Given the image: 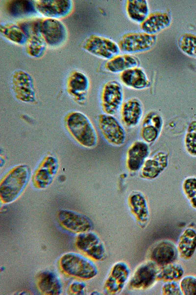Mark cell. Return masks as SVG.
Here are the masks:
<instances>
[{
	"mask_svg": "<svg viewBox=\"0 0 196 295\" xmlns=\"http://www.w3.org/2000/svg\"><path fill=\"white\" fill-rule=\"evenodd\" d=\"M0 32L8 40L18 45L26 44L27 36L20 26L12 23L1 24Z\"/></svg>",
	"mask_w": 196,
	"mask_h": 295,
	"instance_id": "obj_30",
	"label": "cell"
},
{
	"mask_svg": "<svg viewBox=\"0 0 196 295\" xmlns=\"http://www.w3.org/2000/svg\"><path fill=\"white\" fill-rule=\"evenodd\" d=\"M181 188L190 206L196 210V177L189 176L185 178Z\"/></svg>",
	"mask_w": 196,
	"mask_h": 295,
	"instance_id": "obj_35",
	"label": "cell"
},
{
	"mask_svg": "<svg viewBox=\"0 0 196 295\" xmlns=\"http://www.w3.org/2000/svg\"><path fill=\"white\" fill-rule=\"evenodd\" d=\"M126 11L129 18L134 22L141 24L149 15V7L146 0H127Z\"/></svg>",
	"mask_w": 196,
	"mask_h": 295,
	"instance_id": "obj_29",
	"label": "cell"
},
{
	"mask_svg": "<svg viewBox=\"0 0 196 295\" xmlns=\"http://www.w3.org/2000/svg\"><path fill=\"white\" fill-rule=\"evenodd\" d=\"M59 265L67 274L82 279H92L98 273V268L92 260L74 252L64 254L60 259Z\"/></svg>",
	"mask_w": 196,
	"mask_h": 295,
	"instance_id": "obj_3",
	"label": "cell"
},
{
	"mask_svg": "<svg viewBox=\"0 0 196 295\" xmlns=\"http://www.w3.org/2000/svg\"><path fill=\"white\" fill-rule=\"evenodd\" d=\"M58 219L65 228L74 233L90 231L93 228V222L88 217L75 211L61 210L58 212Z\"/></svg>",
	"mask_w": 196,
	"mask_h": 295,
	"instance_id": "obj_16",
	"label": "cell"
},
{
	"mask_svg": "<svg viewBox=\"0 0 196 295\" xmlns=\"http://www.w3.org/2000/svg\"><path fill=\"white\" fill-rule=\"evenodd\" d=\"M150 152L149 145L142 140L133 142L126 154L125 166L128 171L131 173L139 172Z\"/></svg>",
	"mask_w": 196,
	"mask_h": 295,
	"instance_id": "obj_19",
	"label": "cell"
},
{
	"mask_svg": "<svg viewBox=\"0 0 196 295\" xmlns=\"http://www.w3.org/2000/svg\"><path fill=\"white\" fill-rule=\"evenodd\" d=\"M75 245L79 250L95 260L102 261L106 257L103 242L96 233L91 231L79 234Z\"/></svg>",
	"mask_w": 196,
	"mask_h": 295,
	"instance_id": "obj_12",
	"label": "cell"
},
{
	"mask_svg": "<svg viewBox=\"0 0 196 295\" xmlns=\"http://www.w3.org/2000/svg\"><path fill=\"white\" fill-rule=\"evenodd\" d=\"M163 295H182L179 282L168 281L163 283L161 289Z\"/></svg>",
	"mask_w": 196,
	"mask_h": 295,
	"instance_id": "obj_37",
	"label": "cell"
},
{
	"mask_svg": "<svg viewBox=\"0 0 196 295\" xmlns=\"http://www.w3.org/2000/svg\"><path fill=\"white\" fill-rule=\"evenodd\" d=\"M10 82L13 93L18 100L28 103L36 101L34 80L28 72L21 69L14 71Z\"/></svg>",
	"mask_w": 196,
	"mask_h": 295,
	"instance_id": "obj_6",
	"label": "cell"
},
{
	"mask_svg": "<svg viewBox=\"0 0 196 295\" xmlns=\"http://www.w3.org/2000/svg\"><path fill=\"white\" fill-rule=\"evenodd\" d=\"M183 295H196V276L192 275L184 276L179 281Z\"/></svg>",
	"mask_w": 196,
	"mask_h": 295,
	"instance_id": "obj_36",
	"label": "cell"
},
{
	"mask_svg": "<svg viewBox=\"0 0 196 295\" xmlns=\"http://www.w3.org/2000/svg\"><path fill=\"white\" fill-rule=\"evenodd\" d=\"M65 125L70 134L80 145L93 148L98 143V136L90 119L78 111L69 113L65 117Z\"/></svg>",
	"mask_w": 196,
	"mask_h": 295,
	"instance_id": "obj_1",
	"label": "cell"
},
{
	"mask_svg": "<svg viewBox=\"0 0 196 295\" xmlns=\"http://www.w3.org/2000/svg\"><path fill=\"white\" fill-rule=\"evenodd\" d=\"M171 22V17L168 13L156 11L149 14L146 19L140 24V28L144 32L155 35L169 27Z\"/></svg>",
	"mask_w": 196,
	"mask_h": 295,
	"instance_id": "obj_24",
	"label": "cell"
},
{
	"mask_svg": "<svg viewBox=\"0 0 196 295\" xmlns=\"http://www.w3.org/2000/svg\"><path fill=\"white\" fill-rule=\"evenodd\" d=\"M149 257L159 266L175 262L179 257L176 245L167 239L158 241L151 249Z\"/></svg>",
	"mask_w": 196,
	"mask_h": 295,
	"instance_id": "obj_21",
	"label": "cell"
},
{
	"mask_svg": "<svg viewBox=\"0 0 196 295\" xmlns=\"http://www.w3.org/2000/svg\"><path fill=\"white\" fill-rule=\"evenodd\" d=\"M176 246L179 257L190 260L196 251V230L191 227L185 229L178 237Z\"/></svg>",
	"mask_w": 196,
	"mask_h": 295,
	"instance_id": "obj_25",
	"label": "cell"
},
{
	"mask_svg": "<svg viewBox=\"0 0 196 295\" xmlns=\"http://www.w3.org/2000/svg\"><path fill=\"white\" fill-rule=\"evenodd\" d=\"M120 113L123 124L129 128H134L142 120L144 113L142 103L137 98H129L123 102Z\"/></svg>",
	"mask_w": 196,
	"mask_h": 295,
	"instance_id": "obj_22",
	"label": "cell"
},
{
	"mask_svg": "<svg viewBox=\"0 0 196 295\" xmlns=\"http://www.w3.org/2000/svg\"><path fill=\"white\" fill-rule=\"evenodd\" d=\"M34 3L37 12L46 18L59 20L69 15L73 9L71 0H38Z\"/></svg>",
	"mask_w": 196,
	"mask_h": 295,
	"instance_id": "obj_14",
	"label": "cell"
},
{
	"mask_svg": "<svg viewBox=\"0 0 196 295\" xmlns=\"http://www.w3.org/2000/svg\"><path fill=\"white\" fill-rule=\"evenodd\" d=\"M157 36L145 32H133L124 34L119 40L120 51L126 53L136 54L147 51L156 44Z\"/></svg>",
	"mask_w": 196,
	"mask_h": 295,
	"instance_id": "obj_7",
	"label": "cell"
},
{
	"mask_svg": "<svg viewBox=\"0 0 196 295\" xmlns=\"http://www.w3.org/2000/svg\"><path fill=\"white\" fill-rule=\"evenodd\" d=\"M178 46L186 55L196 58V35L192 33H184L178 40Z\"/></svg>",
	"mask_w": 196,
	"mask_h": 295,
	"instance_id": "obj_34",
	"label": "cell"
},
{
	"mask_svg": "<svg viewBox=\"0 0 196 295\" xmlns=\"http://www.w3.org/2000/svg\"><path fill=\"white\" fill-rule=\"evenodd\" d=\"M89 87L88 78L80 71L72 72L67 80L68 92L78 103H83L85 101Z\"/></svg>",
	"mask_w": 196,
	"mask_h": 295,
	"instance_id": "obj_23",
	"label": "cell"
},
{
	"mask_svg": "<svg viewBox=\"0 0 196 295\" xmlns=\"http://www.w3.org/2000/svg\"><path fill=\"white\" fill-rule=\"evenodd\" d=\"M30 174L29 168L24 164L17 165L9 171L0 182L1 201L9 204L17 200L25 188Z\"/></svg>",
	"mask_w": 196,
	"mask_h": 295,
	"instance_id": "obj_2",
	"label": "cell"
},
{
	"mask_svg": "<svg viewBox=\"0 0 196 295\" xmlns=\"http://www.w3.org/2000/svg\"><path fill=\"white\" fill-rule=\"evenodd\" d=\"M130 276V268L126 263L119 261L115 263L104 283V293L109 295L120 294L127 284Z\"/></svg>",
	"mask_w": 196,
	"mask_h": 295,
	"instance_id": "obj_9",
	"label": "cell"
},
{
	"mask_svg": "<svg viewBox=\"0 0 196 295\" xmlns=\"http://www.w3.org/2000/svg\"><path fill=\"white\" fill-rule=\"evenodd\" d=\"M37 285L39 290L44 294L58 295L62 291V284L58 275L54 272L45 270L38 276Z\"/></svg>",
	"mask_w": 196,
	"mask_h": 295,
	"instance_id": "obj_27",
	"label": "cell"
},
{
	"mask_svg": "<svg viewBox=\"0 0 196 295\" xmlns=\"http://www.w3.org/2000/svg\"><path fill=\"white\" fill-rule=\"evenodd\" d=\"M86 284L83 282L75 281L70 285V290L72 293L76 295H82Z\"/></svg>",
	"mask_w": 196,
	"mask_h": 295,
	"instance_id": "obj_38",
	"label": "cell"
},
{
	"mask_svg": "<svg viewBox=\"0 0 196 295\" xmlns=\"http://www.w3.org/2000/svg\"><path fill=\"white\" fill-rule=\"evenodd\" d=\"M39 20L24 23L20 26L28 37L26 44V53L30 57L35 58L42 57L48 45L39 30Z\"/></svg>",
	"mask_w": 196,
	"mask_h": 295,
	"instance_id": "obj_15",
	"label": "cell"
},
{
	"mask_svg": "<svg viewBox=\"0 0 196 295\" xmlns=\"http://www.w3.org/2000/svg\"><path fill=\"white\" fill-rule=\"evenodd\" d=\"M82 47L91 54L108 60L119 55L120 52L118 44L114 41L95 34L86 38L82 44Z\"/></svg>",
	"mask_w": 196,
	"mask_h": 295,
	"instance_id": "obj_8",
	"label": "cell"
},
{
	"mask_svg": "<svg viewBox=\"0 0 196 295\" xmlns=\"http://www.w3.org/2000/svg\"><path fill=\"white\" fill-rule=\"evenodd\" d=\"M159 266L150 260L140 264L131 274L127 283L128 289L145 291L152 288L158 282Z\"/></svg>",
	"mask_w": 196,
	"mask_h": 295,
	"instance_id": "obj_4",
	"label": "cell"
},
{
	"mask_svg": "<svg viewBox=\"0 0 196 295\" xmlns=\"http://www.w3.org/2000/svg\"><path fill=\"white\" fill-rule=\"evenodd\" d=\"M58 168V161L54 156L45 157L33 174L32 181L34 186L38 189L47 187L52 182Z\"/></svg>",
	"mask_w": 196,
	"mask_h": 295,
	"instance_id": "obj_17",
	"label": "cell"
},
{
	"mask_svg": "<svg viewBox=\"0 0 196 295\" xmlns=\"http://www.w3.org/2000/svg\"><path fill=\"white\" fill-rule=\"evenodd\" d=\"M169 163V153L163 150L158 151L146 159L139 171V177L144 179H154L165 171Z\"/></svg>",
	"mask_w": 196,
	"mask_h": 295,
	"instance_id": "obj_18",
	"label": "cell"
},
{
	"mask_svg": "<svg viewBox=\"0 0 196 295\" xmlns=\"http://www.w3.org/2000/svg\"><path fill=\"white\" fill-rule=\"evenodd\" d=\"M7 9L9 14L17 17L32 15L37 12L34 1L31 0L9 1Z\"/></svg>",
	"mask_w": 196,
	"mask_h": 295,
	"instance_id": "obj_32",
	"label": "cell"
},
{
	"mask_svg": "<svg viewBox=\"0 0 196 295\" xmlns=\"http://www.w3.org/2000/svg\"><path fill=\"white\" fill-rule=\"evenodd\" d=\"M39 30L48 45L57 47L62 45L67 38L65 25L59 20L51 18L39 19Z\"/></svg>",
	"mask_w": 196,
	"mask_h": 295,
	"instance_id": "obj_11",
	"label": "cell"
},
{
	"mask_svg": "<svg viewBox=\"0 0 196 295\" xmlns=\"http://www.w3.org/2000/svg\"><path fill=\"white\" fill-rule=\"evenodd\" d=\"M122 83L135 89H143L150 86V83L144 71L136 67L127 69L120 75Z\"/></svg>",
	"mask_w": 196,
	"mask_h": 295,
	"instance_id": "obj_26",
	"label": "cell"
},
{
	"mask_svg": "<svg viewBox=\"0 0 196 295\" xmlns=\"http://www.w3.org/2000/svg\"><path fill=\"white\" fill-rule=\"evenodd\" d=\"M139 61L135 57L130 54L117 55L105 64V68L109 71L117 73L134 67H138Z\"/></svg>",
	"mask_w": 196,
	"mask_h": 295,
	"instance_id": "obj_28",
	"label": "cell"
},
{
	"mask_svg": "<svg viewBox=\"0 0 196 295\" xmlns=\"http://www.w3.org/2000/svg\"><path fill=\"white\" fill-rule=\"evenodd\" d=\"M164 125L162 117L158 112L150 111L142 120L140 136L148 144L154 143L159 138Z\"/></svg>",
	"mask_w": 196,
	"mask_h": 295,
	"instance_id": "obj_20",
	"label": "cell"
},
{
	"mask_svg": "<svg viewBox=\"0 0 196 295\" xmlns=\"http://www.w3.org/2000/svg\"><path fill=\"white\" fill-rule=\"evenodd\" d=\"M97 123L104 140L109 145L120 147L126 141V132L122 124L114 116L106 114L98 116Z\"/></svg>",
	"mask_w": 196,
	"mask_h": 295,
	"instance_id": "obj_5",
	"label": "cell"
},
{
	"mask_svg": "<svg viewBox=\"0 0 196 295\" xmlns=\"http://www.w3.org/2000/svg\"><path fill=\"white\" fill-rule=\"evenodd\" d=\"M123 100L122 87L119 82L109 81L104 85L101 95V106L104 114L113 116L118 114Z\"/></svg>",
	"mask_w": 196,
	"mask_h": 295,
	"instance_id": "obj_10",
	"label": "cell"
},
{
	"mask_svg": "<svg viewBox=\"0 0 196 295\" xmlns=\"http://www.w3.org/2000/svg\"><path fill=\"white\" fill-rule=\"evenodd\" d=\"M184 146L189 155L196 157V119L191 120L187 126L184 137Z\"/></svg>",
	"mask_w": 196,
	"mask_h": 295,
	"instance_id": "obj_33",
	"label": "cell"
},
{
	"mask_svg": "<svg viewBox=\"0 0 196 295\" xmlns=\"http://www.w3.org/2000/svg\"><path fill=\"white\" fill-rule=\"evenodd\" d=\"M127 204L137 225L141 228L146 227L150 220V211L145 195L139 190L132 191L128 196Z\"/></svg>",
	"mask_w": 196,
	"mask_h": 295,
	"instance_id": "obj_13",
	"label": "cell"
},
{
	"mask_svg": "<svg viewBox=\"0 0 196 295\" xmlns=\"http://www.w3.org/2000/svg\"><path fill=\"white\" fill-rule=\"evenodd\" d=\"M183 266L176 262L159 266L157 275L158 281H179L184 276Z\"/></svg>",
	"mask_w": 196,
	"mask_h": 295,
	"instance_id": "obj_31",
	"label": "cell"
}]
</instances>
